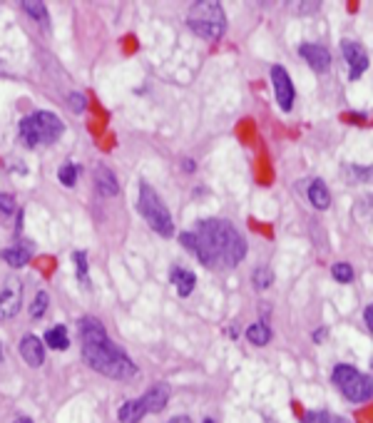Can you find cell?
Masks as SVG:
<instances>
[{
    "label": "cell",
    "mask_w": 373,
    "mask_h": 423,
    "mask_svg": "<svg viewBox=\"0 0 373 423\" xmlns=\"http://www.w3.org/2000/svg\"><path fill=\"white\" fill-rule=\"evenodd\" d=\"M15 212H18V205H15V197L8 192H0V224L8 227L10 219L15 217Z\"/></svg>",
    "instance_id": "44dd1931"
},
{
    "label": "cell",
    "mask_w": 373,
    "mask_h": 423,
    "mask_svg": "<svg viewBox=\"0 0 373 423\" xmlns=\"http://www.w3.org/2000/svg\"><path fill=\"white\" fill-rule=\"evenodd\" d=\"M331 423H351L349 418H343V416H334V421Z\"/></svg>",
    "instance_id": "1f68e13d"
},
{
    "label": "cell",
    "mask_w": 373,
    "mask_h": 423,
    "mask_svg": "<svg viewBox=\"0 0 373 423\" xmlns=\"http://www.w3.org/2000/svg\"><path fill=\"white\" fill-rule=\"evenodd\" d=\"M45 344H48L50 349H55V351H65V349L70 346L68 329H65V327H53V329H48V334H45Z\"/></svg>",
    "instance_id": "ac0fdd59"
},
{
    "label": "cell",
    "mask_w": 373,
    "mask_h": 423,
    "mask_svg": "<svg viewBox=\"0 0 373 423\" xmlns=\"http://www.w3.org/2000/svg\"><path fill=\"white\" fill-rule=\"evenodd\" d=\"M331 379H334L338 391L354 404H366V401L373 399V376H363L361 371H356L349 363H338Z\"/></svg>",
    "instance_id": "8992f818"
},
{
    "label": "cell",
    "mask_w": 373,
    "mask_h": 423,
    "mask_svg": "<svg viewBox=\"0 0 373 423\" xmlns=\"http://www.w3.org/2000/svg\"><path fill=\"white\" fill-rule=\"evenodd\" d=\"M172 284H174L179 296H190L192 291H194L197 277H194V272H190V269H174V272H172Z\"/></svg>",
    "instance_id": "2e32d148"
},
{
    "label": "cell",
    "mask_w": 373,
    "mask_h": 423,
    "mask_svg": "<svg viewBox=\"0 0 373 423\" xmlns=\"http://www.w3.org/2000/svg\"><path fill=\"white\" fill-rule=\"evenodd\" d=\"M271 83H274V92H276V103L284 112L294 107V100H296V90H294V83H291V75L284 70L282 65H274L271 67Z\"/></svg>",
    "instance_id": "ba28073f"
},
{
    "label": "cell",
    "mask_w": 373,
    "mask_h": 423,
    "mask_svg": "<svg viewBox=\"0 0 373 423\" xmlns=\"http://www.w3.org/2000/svg\"><path fill=\"white\" fill-rule=\"evenodd\" d=\"M62 120L55 112H48V110H40L35 115H28L20 122V137L28 147H40V145H55L60 139Z\"/></svg>",
    "instance_id": "277c9868"
},
{
    "label": "cell",
    "mask_w": 373,
    "mask_h": 423,
    "mask_svg": "<svg viewBox=\"0 0 373 423\" xmlns=\"http://www.w3.org/2000/svg\"><path fill=\"white\" fill-rule=\"evenodd\" d=\"M0 361H3V346H0Z\"/></svg>",
    "instance_id": "8d00e7d4"
},
{
    "label": "cell",
    "mask_w": 373,
    "mask_h": 423,
    "mask_svg": "<svg viewBox=\"0 0 373 423\" xmlns=\"http://www.w3.org/2000/svg\"><path fill=\"white\" fill-rule=\"evenodd\" d=\"M140 214L147 219V224L159 236H170L174 232V222H172L170 209H167L162 197L154 192V187L147 184V182L140 184Z\"/></svg>",
    "instance_id": "5b68a950"
},
{
    "label": "cell",
    "mask_w": 373,
    "mask_h": 423,
    "mask_svg": "<svg viewBox=\"0 0 373 423\" xmlns=\"http://www.w3.org/2000/svg\"><path fill=\"white\" fill-rule=\"evenodd\" d=\"M0 259L6 261L8 266H12V269H20V266H25L33 259V249L28 244H12V247L0 252Z\"/></svg>",
    "instance_id": "4fadbf2b"
},
{
    "label": "cell",
    "mask_w": 373,
    "mask_h": 423,
    "mask_svg": "<svg viewBox=\"0 0 373 423\" xmlns=\"http://www.w3.org/2000/svg\"><path fill=\"white\" fill-rule=\"evenodd\" d=\"M197 249L194 254L199 257L204 266H237L246 257V242L242 239L232 222L224 219H204L197 227Z\"/></svg>",
    "instance_id": "7a4b0ae2"
},
{
    "label": "cell",
    "mask_w": 373,
    "mask_h": 423,
    "mask_svg": "<svg viewBox=\"0 0 373 423\" xmlns=\"http://www.w3.org/2000/svg\"><path fill=\"white\" fill-rule=\"evenodd\" d=\"M23 304V282L18 277H10L0 289V321H8L20 311Z\"/></svg>",
    "instance_id": "52a82bcc"
},
{
    "label": "cell",
    "mask_w": 373,
    "mask_h": 423,
    "mask_svg": "<svg viewBox=\"0 0 373 423\" xmlns=\"http://www.w3.org/2000/svg\"><path fill=\"white\" fill-rule=\"evenodd\" d=\"M251 282H254V289L259 291L269 289L274 284V272H271L269 266H259L257 272H254V277H251Z\"/></svg>",
    "instance_id": "603a6c76"
},
{
    "label": "cell",
    "mask_w": 373,
    "mask_h": 423,
    "mask_svg": "<svg viewBox=\"0 0 373 423\" xmlns=\"http://www.w3.org/2000/svg\"><path fill=\"white\" fill-rule=\"evenodd\" d=\"M78 329H80V341H82V359H85V363L90 369L107 376V379H120V381L135 379L137 366L107 336L102 321L95 319V316H82Z\"/></svg>",
    "instance_id": "6da1fadb"
},
{
    "label": "cell",
    "mask_w": 373,
    "mask_h": 423,
    "mask_svg": "<svg viewBox=\"0 0 373 423\" xmlns=\"http://www.w3.org/2000/svg\"><path fill=\"white\" fill-rule=\"evenodd\" d=\"M341 50H343V58H346V62H349V67H351V80H358L363 73H366V67H368L366 50L354 40H343Z\"/></svg>",
    "instance_id": "9c48e42d"
},
{
    "label": "cell",
    "mask_w": 373,
    "mask_h": 423,
    "mask_svg": "<svg viewBox=\"0 0 373 423\" xmlns=\"http://www.w3.org/2000/svg\"><path fill=\"white\" fill-rule=\"evenodd\" d=\"M95 184H98L100 194H104V197H115V194L120 192L115 172H112L110 167H104V164H100V167L95 169Z\"/></svg>",
    "instance_id": "5bb4252c"
},
{
    "label": "cell",
    "mask_w": 373,
    "mask_h": 423,
    "mask_svg": "<svg viewBox=\"0 0 373 423\" xmlns=\"http://www.w3.org/2000/svg\"><path fill=\"white\" fill-rule=\"evenodd\" d=\"M363 319H366L368 329H371V334H373V304H371V307H366V311H363Z\"/></svg>",
    "instance_id": "f546056e"
},
{
    "label": "cell",
    "mask_w": 373,
    "mask_h": 423,
    "mask_svg": "<svg viewBox=\"0 0 373 423\" xmlns=\"http://www.w3.org/2000/svg\"><path fill=\"white\" fill-rule=\"evenodd\" d=\"M202 423H215V421H212V418H204V421Z\"/></svg>",
    "instance_id": "d590c367"
},
{
    "label": "cell",
    "mask_w": 373,
    "mask_h": 423,
    "mask_svg": "<svg viewBox=\"0 0 373 423\" xmlns=\"http://www.w3.org/2000/svg\"><path fill=\"white\" fill-rule=\"evenodd\" d=\"M170 423H192V421H190V416H174Z\"/></svg>",
    "instance_id": "4dcf8cb0"
},
{
    "label": "cell",
    "mask_w": 373,
    "mask_h": 423,
    "mask_svg": "<svg viewBox=\"0 0 373 423\" xmlns=\"http://www.w3.org/2000/svg\"><path fill=\"white\" fill-rule=\"evenodd\" d=\"M331 277L336 279V282H341V284H351L354 282V266L349 264V261H336V264L331 266Z\"/></svg>",
    "instance_id": "7402d4cb"
},
{
    "label": "cell",
    "mask_w": 373,
    "mask_h": 423,
    "mask_svg": "<svg viewBox=\"0 0 373 423\" xmlns=\"http://www.w3.org/2000/svg\"><path fill=\"white\" fill-rule=\"evenodd\" d=\"M142 401H145V406H147V413L165 411L167 401H170V386L162 383V381H157V383H152V386L147 388V393L142 396Z\"/></svg>",
    "instance_id": "7c38bea8"
},
{
    "label": "cell",
    "mask_w": 373,
    "mask_h": 423,
    "mask_svg": "<svg viewBox=\"0 0 373 423\" xmlns=\"http://www.w3.org/2000/svg\"><path fill=\"white\" fill-rule=\"evenodd\" d=\"M20 356H23V361L28 363V366L37 369V366H43V361H45V344L37 336H33V334H25V336L20 338Z\"/></svg>",
    "instance_id": "8fae6325"
},
{
    "label": "cell",
    "mask_w": 373,
    "mask_h": 423,
    "mask_svg": "<svg viewBox=\"0 0 373 423\" xmlns=\"http://www.w3.org/2000/svg\"><path fill=\"white\" fill-rule=\"evenodd\" d=\"M309 202H311L316 209H329L331 207V194H329V189H326V184L321 180H313L311 184H309Z\"/></svg>",
    "instance_id": "e0dca14e"
},
{
    "label": "cell",
    "mask_w": 373,
    "mask_h": 423,
    "mask_svg": "<svg viewBox=\"0 0 373 423\" xmlns=\"http://www.w3.org/2000/svg\"><path fill=\"white\" fill-rule=\"evenodd\" d=\"M57 180H60V184H65V187H75V182H78V164L73 162H65L60 169H57Z\"/></svg>",
    "instance_id": "cb8c5ba5"
},
{
    "label": "cell",
    "mask_w": 373,
    "mask_h": 423,
    "mask_svg": "<svg viewBox=\"0 0 373 423\" xmlns=\"http://www.w3.org/2000/svg\"><path fill=\"white\" fill-rule=\"evenodd\" d=\"M12 423H33V421H30V418H15Z\"/></svg>",
    "instance_id": "e575fe53"
},
{
    "label": "cell",
    "mask_w": 373,
    "mask_h": 423,
    "mask_svg": "<svg viewBox=\"0 0 373 423\" xmlns=\"http://www.w3.org/2000/svg\"><path fill=\"white\" fill-rule=\"evenodd\" d=\"M75 261H78V279L82 284H87V254L75 252Z\"/></svg>",
    "instance_id": "484cf974"
},
{
    "label": "cell",
    "mask_w": 373,
    "mask_h": 423,
    "mask_svg": "<svg viewBox=\"0 0 373 423\" xmlns=\"http://www.w3.org/2000/svg\"><path fill=\"white\" fill-rule=\"evenodd\" d=\"M179 244H182L184 249L194 252V249H197V234H194V232H182V234H179Z\"/></svg>",
    "instance_id": "f1b7e54d"
},
{
    "label": "cell",
    "mask_w": 373,
    "mask_h": 423,
    "mask_svg": "<svg viewBox=\"0 0 373 423\" xmlns=\"http://www.w3.org/2000/svg\"><path fill=\"white\" fill-rule=\"evenodd\" d=\"M187 25L194 35L204 37V40H219L226 31V15L221 3L217 0H199L192 3L190 12H187Z\"/></svg>",
    "instance_id": "3957f363"
},
{
    "label": "cell",
    "mask_w": 373,
    "mask_h": 423,
    "mask_svg": "<svg viewBox=\"0 0 373 423\" xmlns=\"http://www.w3.org/2000/svg\"><path fill=\"white\" fill-rule=\"evenodd\" d=\"M23 6V10L30 15V18H35L40 25H48L50 23V15H48V6L45 3H40V0H25V3H20Z\"/></svg>",
    "instance_id": "ffe728a7"
},
{
    "label": "cell",
    "mask_w": 373,
    "mask_h": 423,
    "mask_svg": "<svg viewBox=\"0 0 373 423\" xmlns=\"http://www.w3.org/2000/svg\"><path fill=\"white\" fill-rule=\"evenodd\" d=\"M184 169H190L192 172V169H194V162H192V159H184Z\"/></svg>",
    "instance_id": "d6a6232c"
},
{
    "label": "cell",
    "mask_w": 373,
    "mask_h": 423,
    "mask_svg": "<svg viewBox=\"0 0 373 423\" xmlns=\"http://www.w3.org/2000/svg\"><path fill=\"white\" fill-rule=\"evenodd\" d=\"M334 421V416L326 411H309L304 416V423H331Z\"/></svg>",
    "instance_id": "4316f807"
},
{
    "label": "cell",
    "mask_w": 373,
    "mask_h": 423,
    "mask_svg": "<svg viewBox=\"0 0 373 423\" xmlns=\"http://www.w3.org/2000/svg\"><path fill=\"white\" fill-rule=\"evenodd\" d=\"M246 338H249L254 346H266L271 341V331L264 321H257V324L246 327Z\"/></svg>",
    "instance_id": "d6986e66"
},
{
    "label": "cell",
    "mask_w": 373,
    "mask_h": 423,
    "mask_svg": "<svg viewBox=\"0 0 373 423\" xmlns=\"http://www.w3.org/2000/svg\"><path fill=\"white\" fill-rule=\"evenodd\" d=\"M145 413H147V406H145V401L135 399V401H125V404L120 406L117 418H120V423H140Z\"/></svg>",
    "instance_id": "9a60e30c"
},
{
    "label": "cell",
    "mask_w": 373,
    "mask_h": 423,
    "mask_svg": "<svg viewBox=\"0 0 373 423\" xmlns=\"http://www.w3.org/2000/svg\"><path fill=\"white\" fill-rule=\"evenodd\" d=\"M68 103H70V107H73V112H82V110H85V105H87V100L80 95V92H70Z\"/></svg>",
    "instance_id": "83f0119b"
},
{
    "label": "cell",
    "mask_w": 373,
    "mask_h": 423,
    "mask_svg": "<svg viewBox=\"0 0 373 423\" xmlns=\"http://www.w3.org/2000/svg\"><path fill=\"white\" fill-rule=\"evenodd\" d=\"M326 334H329V331H326V329H321V331H316V341H321V338H324Z\"/></svg>",
    "instance_id": "836d02e7"
},
{
    "label": "cell",
    "mask_w": 373,
    "mask_h": 423,
    "mask_svg": "<svg viewBox=\"0 0 373 423\" xmlns=\"http://www.w3.org/2000/svg\"><path fill=\"white\" fill-rule=\"evenodd\" d=\"M48 304H50L48 291H37L35 299H33V304H30V316H33V319H40V316L45 314V309H48Z\"/></svg>",
    "instance_id": "d4e9b609"
},
{
    "label": "cell",
    "mask_w": 373,
    "mask_h": 423,
    "mask_svg": "<svg viewBox=\"0 0 373 423\" xmlns=\"http://www.w3.org/2000/svg\"><path fill=\"white\" fill-rule=\"evenodd\" d=\"M299 55L304 58L309 65L316 70V73H326L331 67V53L324 45H316V42H304L299 48Z\"/></svg>",
    "instance_id": "30bf717a"
}]
</instances>
